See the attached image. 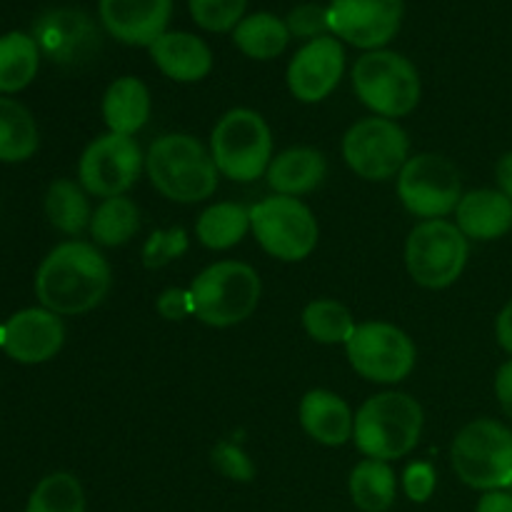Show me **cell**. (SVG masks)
Listing matches in <instances>:
<instances>
[{
    "label": "cell",
    "instance_id": "6da1fadb",
    "mask_svg": "<svg viewBox=\"0 0 512 512\" xmlns=\"http://www.w3.org/2000/svg\"><path fill=\"white\" fill-rule=\"evenodd\" d=\"M113 270L98 245L65 240L55 245L35 273V295L55 315H83L98 308L110 293Z\"/></svg>",
    "mask_w": 512,
    "mask_h": 512
},
{
    "label": "cell",
    "instance_id": "7a4b0ae2",
    "mask_svg": "<svg viewBox=\"0 0 512 512\" xmlns=\"http://www.w3.org/2000/svg\"><path fill=\"white\" fill-rule=\"evenodd\" d=\"M423 425V405L413 395L385 390L370 395L358 408L353 443L365 458L393 463L418 448Z\"/></svg>",
    "mask_w": 512,
    "mask_h": 512
},
{
    "label": "cell",
    "instance_id": "3957f363",
    "mask_svg": "<svg viewBox=\"0 0 512 512\" xmlns=\"http://www.w3.org/2000/svg\"><path fill=\"white\" fill-rule=\"evenodd\" d=\"M145 173L163 198L173 203H203L218 190V168L210 148L188 133H168L145 155Z\"/></svg>",
    "mask_w": 512,
    "mask_h": 512
},
{
    "label": "cell",
    "instance_id": "277c9868",
    "mask_svg": "<svg viewBox=\"0 0 512 512\" xmlns=\"http://www.w3.org/2000/svg\"><path fill=\"white\" fill-rule=\"evenodd\" d=\"M193 318L210 328H233L258 310L263 283L253 265L220 260L195 275L190 285Z\"/></svg>",
    "mask_w": 512,
    "mask_h": 512
},
{
    "label": "cell",
    "instance_id": "5b68a950",
    "mask_svg": "<svg viewBox=\"0 0 512 512\" xmlns=\"http://www.w3.org/2000/svg\"><path fill=\"white\" fill-rule=\"evenodd\" d=\"M210 155L223 178L253 183L268 173L275 158L270 125L258 110H228L210 133Z\"/></svg>",
    "mask_w": 512,
    "mask_h": 512
},
{
    "label": "cell",
    "instance_id": "8992f818",
    "mask_svg": "<svg viewBox=\"0 0 512 512\" xmlns=\"http://www.w3.org/2000/svg\"><path fill=\"white\" fill-rule=\"evenodd\" d=\"M353 90L360 103L378 118H405L423 95L420 73L395 50H368L353 65Z\"/></svg>",
    "mask_w": 512,
    "mask_h": 512
},
{
    "label": "cell",
    "instance_id": "52a82bcc",
    "mask_svg": "<svg viewBox=\"0 0 512 512\" xmlns=\"http://www.w3.org/2000/svg\"><path fill=\"white\" fill-rule=\"evenodd\" d=\"M450 465L468 488L493 493L512 485V430L493 418H478L458 430Z\"/></svg>",
    "mask_w": 512,
    "mask_h": 512
},
{
    "label": "cell",
    "instance_id": "ba28073f",
    "mask_svg": "<svg viewBox=\"0 0 512 512\" xmlns=\"http://www.w3.org/2000/svg\"><path fill=\"white\" fill-rule=\"evenodd\" d=\"M250 233L260 248L280 263H300L318 248L320 228L313 210L300 198L270 195L250 208Z\"/></svg>",
    "mask_w": 512,
    "mask_h": 512
},
{
    "label": "cell",
    "instance_id": "9c48e42d",
    "mask_svg": "<svg viewBox=\"0 0 512 512\" xmlns=\"http://www.w3.org/2000/svg\"><path fill=\"white\" fill-rule=\"evenodd\" d=\"M470 245L450 220H420L405 240V268L410 278L428 290L458 283L468 265Z\"/></svg>",
    "mask_w": 512,
    "mask_h": 512
},
{
    "label": "cell",
    "instance_id": "30bf717a",
    "mask_svg": "<svg viewBox=\"0 0 512 512\" xmlns=\"http://www.w3.org/2000/svg\"><path fill=\"white\" fill-rule=\"evenodd\" d=\"M348 363L360 378L378 385L403 383L418 363V348L403 328L385 320L358 323L345 343Z\"/></svg>",
    "mask_w": 512,
    "mask_h": 512
},
{
    "label": "cell",
    "instance_id": "8fae6325",
    "mask_svg": "<svg viewBox=\"0 0 512 512\" xmlns=\"http://www.w3.org/2000/svg\"><path fill=\"white\" fill-rule=\"evenodd\" d=\"M398 198L415 218H448L463 198L458 168L438 153L410 155L398 175Z\"/></svg>",
    "mask_w": 512,
    "mask_h": 512
},
{
    "label": "cell",
    "instance_id": "7c38bea8",
    "mask_svg": "<svg viewBox=\"0 0 512 512\" xmlns=\"http://www.w3.org/2000/svg\"><path fill=\"white\" fill-rule=\"evenodd\" d=\"M343 158L358 178L383 183L400 175L410 160V138L398 120L373 115L350 125L343 135Z\"/></svg>",
    "mask_w": 512,
    "mask_h": 512
},
{
    "label": "cell",
    "instance_id": "4fadbf2b",
    "mask_svg": "<svg viewBox=\"0 0 512 512\" xmlns=\"http://www.w3.org/2000/svg\"><path fill=\"white\" fill-rule=\"evenodd\" d=\"M145 168V155L130 135L105 133L90 140L78 163V183L88 195L118 198L125 195Z\"/></svg>",
    "mask_w": 512,
    "mask_h": 512
},
{
    "label": "cell",
    "instance_id": "5bb4252c",
    "mask_svg": "<svg viewBox=\"0 0 512 512\" xmlns=\"http://www.w3.org/2000/svg\"><path fill=\"white\" fill-rule=\"evenodd\" d=\"M330 30L355 48L383 50L403 23V0H330Z\"/></svg>",
    "mask_w": 512,
    "mask_h": 512
},
{
    "label": "cell",
    "instance_id": "9a60e30c",
    "mask_svg": "<svg viewBox=\"0 0 512 512\" xmlns=\"http://www.w3.org/2000/svg\"><path fill=\"white\" fill-rule=\"evenodd\" d=\"M345 73V48L335 35H323L305 43L293 55L285 73L290 95L298 103H323Z\"/></svg>",
    "mask_w": 512,
    "mask_h": 512
},
{
    "label": "cell",
    "instance_id": "2e32d148",
    "mask_svg": "<svg viewBox=\"0 0 512 512\" xmlns=\"http://www.w3.org/2000/svg\"><path fill=\"white\" fill-rule=\"evenodd\" d=\"M65 325L48 308H25L3 323V350L20 365H40L63 350Z\"/></svg>",
    "mask_w": 512,
    "mask_h": 512
},
{
    "label": "cell",
    "instance_id": "e0dca14e",
    "mask_svg": "<svg viewBox=\"0 0 512 512\" xmlns=\"http://www.w3.org/2000/svg\"><path fill=\"white\" fill-rule=\"evenodd\" d=\"M98 15L115 40L148 48L168 33L173 0H98Z\"/></svg>",
    "mask_w": 512,
    "mask_h": 512
},
{
    "label": "cell",
    "instance_id": "ac0fdd59",
    "mask_svg": "<svg viewBox=\"0 0 512 512\" xmlns=\"http://www.w3.org/2000/svg\"><path fill=\"white\" fill-rule=\"evenodd\" d=\"M33 38L40 53L60 65L80 63V60L90 58L100 45L93 20L83 10L73 8H58L45 13L35 23Z\"/></svg>",
    "mask_w": 512,
    "mask_h": 512
},
{
    "label": "cell",
    "instance_id": "d6986e66",
    "mask_svg": "<svg viewBox=\"0 0 512 512\" xmlns=\"http://www.w3.org/2000/svg\"><path fill=\"white\" fill-rule=\"evenodd\" d=\"M150 60L175 83H198L213 70V50L203 38L185 30H168L148 45Z\"/></svg>",
    "mask_w": 512,
    "mask_h": 512
},
{
    "label": "cell",
    "instance_id": "ffe728a7",
    "mask_svg": "<svg viewBox=\"0 0 512 512\" xmlns=\"http://www.w3.org/2000/svg\"><path fill=\"white\" fill-rule=\"evenodd\" d=\"M298 420L305 435L325 448H340L353 440L355 413L333 390H308L298 405Z\"/></svg>",
    "mask_w": 512,
    "mask_h": 512
},
{
    "label": "cell",
    "instance_id": "44dd1931",
    "mask_svg": "<svg viewBox=\"0 0 512 512\" xmlns=\"http://www.w3.org/2000/svg\"><path fill=\"white\" fill-rule=\"evenodd\" d=\"M455 225L465 238L478 243L503 238L512 228V200L493 188L463 193L455 208Z\"/></svg>",
    "mask_w": 512,
    "mask_h": 512
},
{
    "label": "cell",
    "instance_id": "7402d4cb",
    "mask_svg": "<svg viewBox=\"0 0 512 512\" xmlns=\"http://www.w3.org/2000/svg\"><path fill=\"white\" fill-rule=\"evenodd\" d=\"M150 90L135 75H123L105 88L100 100V113L108 133L130 135L143 130L150 120Z\"/></svg>",
    "mask_w": 512,
    "mask_h": 512
},
{
    "label": "cell",
    "instance_id": "603a6c76",
    "mask_svg": "<svg viewBox=\"0 0 512 512\" xmlns=\"http://www.w3.org/2000/svg\"><path fill=\"white\" fill-rule=\"evenodd\" d=\"M328 175V160L315 148H288L278 153L270 163L265 180L275 195H290L300 198L318 188Z\"/></svg>",
    "mask_w": 512,
    "mask_h": 512
},
{
    "label": "cell",
    "instance_id": "cb8c5ba5",
    "mask_svg": "<svg viewBox=\"0 0 512 512\" xmlns=\"http://www.w3.org/2000/svg\"><path fill=\"white\" fill-rule=\"evenodd\" d=\"M350 498L360 512H385L393 508L398 495V478L390 463L365 458L353 468L348 480Z\"/></svg>",
    "mask_w": 512,
    "mask_h": 512
},
{
    "label": "cell",
    "instance_id": "d4e9b609",
    "mask_svg": "<svg viewBox=\"0 0 512 512\" xmlns=\"http://www.w3.org/2000/svg\"><path fill=\"white\" fill-rule=\"evenodd\" d=\"M290 30L283 18L273 13L245 15L233 30L235 48L253 60H273L285 53L290 43Z\"/></svg>",
    "mask_w": 512,
    "mask_h": 512
},
{
    "label": "cell",
    "instance_id": "484cf974",
    "mask_svg": "<svg viewBox=\"0 0 512 512\" xmlns=\"http://www.w3.org/2000/svg\"><path fill=\"white\" fill-rule=\"evenodd\" d=\"M40 68V48L33 35L13 33L0 35V93L13 95L28 88Z\"/></svg>",
    "mask_w": 512,
    "mask_h": 512
},
{
    "label": "cell",
    "instance_id": "4316f807",
    "mask_svg": "<svg viewBox=\"0 0 512 512\" xmlns=\"http://www.w3.org/2000/svg\"><path fill=\"white\" fill-rule=\"evenodd\" d=\"M40 145L38 123L23 103L0 98V163H25Z\"/></svg>",
    "mask_w": 512,
    "mask_h": 512
},
{
    "label": "cell",
    "instance_id": "83f0119b",
    "mask_svg": "<svg viewBox=\"0 0 512 512\" xmlns=\"http://www.w3.org/2000/svg\"><path fill=\"white\" fill-rule=\"evenodd\" d=\"M250 233V208L240 203H215L198 215L195 235L208 250H230Z\"/></svg>",
    "mask_w": 512,
    "mask_h": 512
},
{
    "label": "cell",
    "instance_id": "f1b7e54d",
    "mask_svg": "<svg viewBox=\"0 0 512 512\" xmlns=\"http://www.w3.org/2000/svg\"><path fill=\"white\" fill-rule=\"evenodd\" d=\"M45 218L55 230L65 235H80L83 230H88L93 210H90L88 193L83 190V185L65 178L53 180L45 190Z\"/></svg>",
    "mask_w": 512,
    "mask_h": 512
},
{
    "label": "cell",
    "instance_id": "f546056e",
    "mask_svg": "<svg viewBox=\"0 0 512 512\" xmlns=\"http://www.w3.org/2000/svg\"><path fill=\"white\" fill-rule=\"evenodd\" d=\"M90 235L95 245L103 248H120L130 243L140 230V208L125 195L105 198L90 218Z\"/></svg>",
    "mask_w": 512,
    "mask_h": 512
},
{
    "label": "cell",
    "instance_id": "4dcf8cb0",
    "mask_svg": "<svg viewBox=\"0 0 512 512\" xmlns=\"http://www.w3.org/2000/svg\"><path fill=\"white\" fill-rule=\"evenodd\" d=\"M300 320H303V330L308 333V338L320 345H345L358 328L353 313L343 303L330 298L310 300L303 308Z\"/></svg>",
    "mask_w": 512,
    "mask_h": 512
},
{
    "label": "cell",
    "instance_id": "1f68e13d",
    "mask_svg": "<svg viewBox=\"0 0 512 512\" xmlns=\"http://www.w3.org/2000/svg\"><path fill=\"white\" fill-rule=\"evenodd\" d=\"M25 512H85V493L73 473H50L35 485Z\"/></svg>",
    "mask_w": 512,
    "mask_h": 512
},
{
    "label": "cell",
    "instance_id": "d6a6232c",
    "mask_svg": "<svg viewBox=\"0 0 512 512\" xmlns=\"http://www.w3.org/2000/svg\"><path fill=\"white\" fill-rule=\"evenodd\" d=\"M190 18L208 33H233L245 18L248 0H188Z\"/></svg>",
    "mask_w": 512,
    "mask_h": 512
},
{
    "label": "cell",
    "instance_id": "836d02e7",
    "mask_svg": "<svg viewBox=\"0 0 512 512\" xmlns=\"http://www.w3.org/2000/svg\"><path fill=\"white\" fill-rule=\"evenodd\" d=\"M190 248V238L183 228L155 230L143 245V265L148 270H158L180 260Z\"/></svg>",
    "mask_w": 512,
    "mask_h": 512
},
{
    "label": "cell",
    "instance_id": "e575fe53",
    "mask_svg": "<svg viewBox=\"0 0 512 512\" xmlns=\"http://www.w3.org/2000/svg\"><path fill=\"white\" fill-rule=\"evenodd\" d=\"M288 23V30L293 38L310 40L315 38H323V35H333L330 30V13H328V5H318V3H303L298 8L290 10V15L285 18Z\"/></svg>",
    "mask_w": 512,
    "mask_h": 512
},
{
    "label": "cell",
    "instance_id": "d590c367",
    "mask_svg": "<svg viewBox=\"0 0 512 512\" xmlns=\"http://www.w3.org/2000/svg\"><path fill=\"white\" fill-rule=\"evenodd\" d=\"M213 465L220 475L235 480V483H250L255 478L253 460L248 458V453L240 445L228 443V440L213 450Z\"/></svg>",
    "mask_w": 512,
    "mask_h": 512
},
{
    "label": "cell",
    "instance_id": "8d00e7d4",
    "mask_svg": "<svg viewBox=\"0 0 512 512\" xmlns=\"http://www.w3.org/2000/svg\"><path fill=\"white\" fill-rule=\"evenodd\" d=\"M438 488V473L430 463H410L403 473V490L413 503H428Z\"/></svg>",
    "mask_w": 512,
    "mask_h": 512
},
{
    "label": "cell",
    "instance_id": "74e56055",
    "mask_svg": "<svg viewBox=\"0 0 512 512\" xmlns=\"http://www.w3.org/2000/svg\"><path fill=\"white\" fill-rule=\"evenodd\" d=\"M155 310L165 320H185L188 315H193V295L190 290L168 288L155 300Z\"/></svg>",
    "mask_w": 512,
    "mask_h": 512
},
{
    "label": "cell",
    "instance_id": "f35d334b",
    "mask_svg": "<svg viewBox=\"0 0 512 512\" xmlns=\"http://www.w3.org/2000/svg\"><path fill=\"white\" fill-rule=\"evenodd\" d=\"M495 398H498L500 410L512 420V358L500 365L495 375Z\"/></svg>",
    "mask_w": 512,
    "mask_h": 512
},
{
    "label": "cell",
    "instance_id": "ab89813d",
    "mask_svg": "<svg viewBox=\"0 0 512 512\" xmlns=\"http://www.w3.org/2000/svg\"><path fill=\"white\" fill-rule=\"evenodd\" d=\"M495 338L505 353L512 355V300L500 310L498 320H495Z\"/></svg>",
    "mask_w": 512,
    "mask_h": 512
},
{
    "label": "cell",
    "instance_id": "60d3db41",
    "mask_svg": "<svg viewBox=\"0 0 512 512\" xmlns=\"http://www.w3.org/2000/svg\"><path fill=\"white\" fill-rule=\"evenodd\" d=\"M475 512H512V495L505 490H493L480 498L478 510Z\"/></svg>",
    "mask_w": 512,
    "mask_h": 512
},
{
    "label": "cell",
    "instance_id": "b9f144b4",
    "mask_svg": "<svg viewBox=\"0 0 512 512\" xmlns=\"http://www.w3.org/2000/svg\"><path fill=\"white\" fill-rule=\"evenodd\" d=\"M495 180H498V190L503 195H508L512 200V150L505 153L503 158L495 165Z\"/></svg>",
    "mask_w": 512,
    "mask_h": 512
},
{
    "label": "cell",
    "instance_id": "7bdbcfd3",
    "mask_svg": "<svg viewBox=\"0 0 512 512\" xmlns=\"http://www.w3.org/2000/svg\"><path fill=\"white\" fill-rule=\"evenodd\" d=\"M0 348H3V323H0Z\"/></svg>",
    "mask_w": 512,
    "mask_h": 512
}]
</instances>
